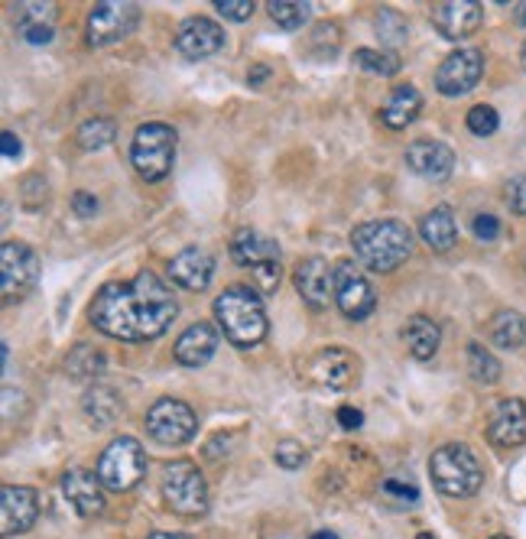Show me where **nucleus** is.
<instances>
[{
  "instance_id": "obj_17",
  "label": "nucleus",
  "mask_w": 526,
  "mask_h": 539,
  "mask_svg": "<svg viewBox=\"0 0 526 539\" xmlns=\"http://www.w3.org/2000/svg\"><path fill=\"white\" fill-rule=\"evenodd\" d=\"M484 20V7L478 0H445V4L432 7V23L445 39H468L478 33Z\"/></svg>"
},
{
  "instance_id": "obj_10",
  "label": "nucleus",
  "mask_w": 526,
  "mask_h": 539,
  "mask_svg": "<svg viewBox=\"0 0 526 539\" xmlns=\"http://www.w3.org/2000/svg\"><path fill=\"white\" fill-rule=\"evenodd\" d=\"M335 302L345 319L364 322L367 315L377 309L374 286L367 283V276L351 264V260H341L335 264Z\"/></svg>"
},
{
  "instance_id": "obj_36",
  "label": "nucleus",
  "mask_w": 526,
  "mask_h": 539,
  "mask_svg": "<svg viewBox=\"0 0 526 539\" xmlns=\"http://www.w3.org/2000/svg\"><path fill=\"white\" fill-rule=\"evenodd\" d=\"M380 488H384V494H390V497H397V501H406V504H416L419 501V488L413 481H403V478H387L384 484H380Z\"/></svg>"
},
{
  "instance_id": "obj_30",
  "label": "nucleus",
  "mask_w": 526,
  "mask_h": 539,
  "mask_svg": "<svg viewBox=\"0 0 526 539\" xmlns=\"http://www.w3.org/2000/svg\"><path fill=\"white\" fill-rule=\"evenodd\" d=\"M267 10H270V20L276 26H283L286 33L302 30V23L309 20V4H302V0H270Z\"/></svg>"
},
{
  "instance_id": "obj_16",
  "label": "nucleus",
  "mask_w": 526,
  "mask_h": 539,
  "mask_svg": "<svg viewBox=\"0 0 526 539\" xmlns=\"http://www.w3.org/2000/svg\"><path fill=\"white\" fill-rule=\"evenodd\" d=\"M39 517V494L33 488H13L7 484L0 491V533L13 536V533H26Z\"/></svg>"
},
{
  "instance_id": "obj_49",
  "label": "nucleus",
  "mask_w": 526,
  "mask_h": 539,
  "mask_svg": "<svg viewBox=\"0 0 526 539\" xmlns=\"http://www.w3.org/2000/svg\"><path fill=\"white\" fill-rule=\"evenodd\" d=\"M491 539H510V536H491Z\"/></svg>"
},
{
  "instance_id": "obj_31",
  "label": "nucleus",
  "mask_w": 526,
  "mask_h": 539,
  "mask_svg": "<svg viewBox=\"0 0 526 539\" xmlns=\"http://www.w3.org/2000/svg\"><path fill=\"white\" fill-rule=\"evenodd\" d=\"M85 413L95 419L98 426H108V423H114V419H117V413H121V400H117L111 390L95 387L85 397Z\"/></svg>"
},
{
  "instance_id": "obj_20",
  "label": "nucleus",
  "mask_w": 526,
  "mask_h": 539,
  "mask_svg": "<svg viewBox=\"0 0 526 539\" xmlns=\"http://www.w3.org/2000/svg\"><path fill=\"white\" fill-rule=\"evenodd\" d=\"M406 166L429 182H445L455 169V153L439 140H416L406 147Z\"/></svg>"
},
{
  "instance_id": "obj_33",
  "label": "nucleus",
  "mask_w": 526,
  "mask_h": 539,
  "mask_svg": "<svg viewBox=\"0 0 526 539\" xmlns=\"http://www.w3.org/2000/svg\"><path fill=\"white\" fill-rule=\"evenodd\" d=\"M465 124L475 137H491V134H497V127H501V117H497L491 104H475V108L468 111Z\"/></svg>"
},
{
  "instance_id": "obj_12",
  "label": "nucleus",
  "mask_w": 526,
  "mask_h": 539,
  "mask_svg": "<svg viewBox=\"0 0 526 539\" xmlns=\"http://www.w3.org/2000/svg\"><path fill=\"white\" fill-rule=\"evenodd\" d=\"M481 75H484V56H481V52L478 49H458L439 65L436 88H439V95H445V98H462L481 82Z\"/></svg>"
},
{
  "instance_id": "obj_8",
  "label": "nucleus",
  "mask_w": 526,
  "mask_h": 539,
  "mask_svg": "<svg viewBox=\"0 0 526 539\" xmlns=\"http://www.w3.org/2000/svg\"><path fill=\"white\" fill-rule=\"evenodd\" d=\"M195 429H199V416L192 413L189 403H182L176 397L156 400L147 410V432L160 445H186Z\"/></svg>"
},
{
  "instance_id": "obj_27",
  "label": "nucleus",
  "mask_w": 526,
  "mask_h": 539,
  "mask_svg": "<svg viewBox=\"0 0 526 539\" xmlns=\"http://www.w3.org/2000/svg\"><path fill=\"white\" fill-rule=\"evenodd\" d=\"M491 341L497 348H504V351L523 348L526 345V319L514 309L497 312L491 319Z\"/></svg>"
},
{
  "instance_id": "obj_24",
  "label": "nucleus",
  "mask_w": 526,
  "mask_h": 539,
  "mask_svg": "<svg viewBox=\"0 0 526 539\" xmlns=\"http://www.w3.org/2000/svg\"><path fill=\"white\" fill-rule=\"evenodd\" d=\"M419 234H423V241L429 251H436V254H445V251H452L455 241H458V221L452 215V208L449 205H436L432 212L419 221Z\"/></svg>"
},
{
  "instance_id": "obj_38",
  "label": "nucleus",
  "mask_w": 526,
  "mask_h": 539,
  "mask_svg": "<svg viewBox=\"0 0 526 539\" xmlns=\"http://www.w3.org/2000/svg\"><path fill=\"white\" fill-rule=\"evenodd\" d=\"M56 20V4H23L20 23H49Z\"/></svg>"
},
{
  "instance_id": "obj_42",
  "label": "nucleus",
  "mask_w": 526,
  "mask_h": 539,
  "mask_svg": "<svg viewBox=\"0 0 526 539\" xmlns=\"http://www.w3.org/2000/svg\"><path fill=\"white\" fill-rule=\"evenodd\" d=\"M338 423L345 426V429H361L364 426V413L354 410V406H341V410H338Z\"/></svg>"
},
{
  "instance_id": "obj_3",
  "label": "nucleus",
  "mask_w": 526,
  "mask_h": 539,
  "mask_svg": "<svg viewBox=\"0 0 526 539\" xmlns=\"http://www.w3.org/2000/svg\"><path fill=\"white\" fill-rule=\"evenodd\" d=\"M215 319L234 348H257L267 338V312L251 286H228L215 299Z\"/></svg>"
},
{
  "instance_id": "obj_40",
  "label": "nucleus",
  "mask_w": 526,
  "mask_h": 539,
  "mask_svg": "<svg viewBox=\"0 0 526 539\" xmlns=\"http://www.w3.org/2000/svg\"><path fill=\"white\" fill-rule=\"evenodd\" d=\"M20 26V36L26 43H49L52 39V26L49 23H17Z\"/></svg>"
},
{
  "instance_id": "obj_6",
  "label": "nucleus",
  "mask_w": 526,
  "mask_h": 539,
  "mask_svg": "<svg viewBox=\"0 0 526 539\" xmlns=\"http://www.w3.org/2000/svg\"><path fill=\"white\" fill-rule=\"evenodd\" d=\"M163 501L179 517H202L208 510V484L202 478L199 465L173 462L163 475Z\"/></svg>"
},
{
  "instance_id": "obj_9",
  "label": "nucleus",
  "mask_w": 526,
  "mask_h": 539,
  "mask_svg": "<svg viewBox=\"0 0 526 539\" xmlns=\"http://www.w3.org/2000/svg\"><path fill=\"white\" fill-rule=\"evenodd\" d=\"M39 280V257L20 241H4L0 247V293L7 302L23 299Z\"/></svg>"
},
{
  "instance_id": "obj_26",
  "label": "nucleus",
  "mask_w": 526,
  "mask_h": 539,
  "mask_svg": "<svg viewBox=\"0 0 526 539\" xmlns=\"http://www.w3.org/2000/svg\"><path fill=\"white\" fill-rule=\"evenodd\" d=\"M403 345L413 354L416 361H429L436 358V351L442 345V328L429 319V315H413L410 322L403 325Z\"/></svg>"
},
{
  "instance_id": "obj_22",
  "label": "nucleus",
  "mask_w": 526,
  "mask_h": 539,
  "mask_svg": "<svg viewBox=\"0 0 526 539\" xmlns=\"http://www.w3.org/2000/svg\"><path fill=\"white\" fill-rule=\"evenodd\" d=\"M231 257L234 264L244 270H257L263 264H280V244L254 228H241L231 238Z\"/></svg>"
},
{
  "instance_id": "obj_39",
  "label": "nucleus",
  "mask_w": 526,
  "mask_h": 539,
  "mask_svg": "<svg viewBox=\"0 0 526 539\" xmlns=\"http://www.w3.org/2000/svg\"><path fill=\"white\" fill-rule=\"evenodd\" d=\"M475 238L478 241H497V234H501V221L497 215H475Z\"/></svg>"
},
{
  "instance_id": "obj_41",
  "label": "nucleus",
  "mask_w": 526,
  "mask_h": 539,
  "mask_svg": "<svg viewBox=\"0 0 526 539\" xmlns=\"http://www.w3.org/2000/svg\"><path fill=\"white\" fill-rule=\"evenodd\" d=\"M72 205H75V212L82 215V218H91L98 212V199L95 195H88V192H75L72 195Z\"/></svg>"
},
{
  "instance_id": "obj_45",
  "label": "nucleus",
  "mask_w": 526,
  "mask_h": 539,
  "mask_svg": "<svg viewBox=\"0 0 526 539\" xmlns=\"http://www.w3.org/2000/svg\"><path fill=\"white\" fill-rule=\"evenodd\" d=\"M309 539H338V536L332 530H319V533H312Z\"/></svg>"
},
{
  "instance_id": "obj_43",
  "label": "nucleus",
  "mask_w": 526,
  "mask_h": 539,
  "mask_svg": "<svg viewBox=\"0 0 526 539\" xmlns=\"http://www.w3.org/2000/svg\"><path fill=\"white\" fill-rule=\"evenodd\" d=\"M0 150H4V160H17L20 156V140L17 134H10V130H4V137H0Z\"/></svg>"
},
{
  "instance_id": "obj_7",
  "label": "nucleus",
  "mask_w": 526,
  "mask_h": 539,
  "mask_svg": "<svg viewBox=\"0 0 526 539\" xmlns=\"http://www.w3.org/2000/svg\"><path fill=\"white\" fill-rule=\"evenodd\" d=\"M143 475H147V455H143L137 439L121 436L104 449L101 462H98V478L108 491L121 494V491L137 488Z\"/></svg>"
},
{
  "instance_id": "obj_1",
  "label": "nucleus",
  "mask_w": 526,
  "mask_h": 539,
  "mask_svg": "<svg viewBox=\"0 0 526 539\" xmlns=\"http://www.w3.org/2000/svg\"><path fill=\"white\" fill-rule=\"evenodd\" d=\"M179 302L160 276L143 270L127 283H108L91 302V325L121 341L160 338L173 325Z\"/></svg>"
},
{
  "instance_id": "obj_32",
  "label": "nucleus",
  "mask_w": 526,
  "mask_h": 539,
  "mask_svg": "<svg viewBox=\"0 0 526 539\" xmlns=\"http://www.w3.org/2000/svg\"><path fill=\"white\" fill-rule=\"evenodd\" d=\"M354 62H358L361 69L374 72V75H384V78L400 72V59L390 56V52H380V49H358L354 52Z\"/></svg>"
},
{
  "instance_id": "obj_14",
  "label": "nucleus",
  "mask_w": 526,
  "mask_h": 539,
  "mask_svg": "<svg viewBox=\"0 0 526 539\" xmlns=\"http://www.w3.org/2000/svg\"><path fill=\"white\" fill-rule=\"evenodd\" d=\"M296 289L312 309H325L335 299V267L325 257H306L296 264Z\"/></svg>"
},
{
  "instance_id": "obj_4",
  "label": "nucleus",
  "mask_w": 526,
  "mask_h": 539,
  "mask_svg": "<svg viewBox=\"0 0 526 539\" xmlns=\"http://www.w3.org/2000/svg\"><path fill=\"white\" fill-rule=\"evenodd\" d=\"M429 475L445 497H458V501L462 497H475L484 484V468L465 442H449L432 452Z\"/></svg>"
},
{
  "instance_id": "obj_18",
  "label": "nucleus",
  "mask_w": 526,
  "mask_h": 539,
  "mask_svg": "<svg viewBox=\"0 0 526 539\" xmlns=\"http://www.w3.org/2000/svg\"><path fill=\"white\" fill-rule=\"evenodd\" d=\"M221 46H225V33H221V26L215 20H208V17L182 20L179 33H176V49L186 59H192V62L208 59V56H215Z\"/></svg>"
},
{
  "instance_id": "obj_44",
  "label": "nucleus",
  "mask_w": 526,
  "mask_h": 539,
  "mask_svg": "<svg viewBox=\"0 0 526 539\" xmlns=\"http://www.w3.org/2000/svg\"><path fill=\"white\" fill-rule=\"evenodd\" d=\"M150 539H189V536H182V533H150Z\"/></svg>"
},
{
  "instance_id": "obj_19",
  "label": "nucleus",
  "mask_w": 526,
  "mask_h": 539,
  "mask_svg": "<svg viewBox=\"0 0 526 539\" xmlns=\"http://www.w3.org/2000/svg\"><path fill=\"white\" fill-rule=\"evenodd\" d=\"M104 484L98 475H91V471L85 468H69L62 475V494L65 501H69L75 507L78 517H98L104 510Z\"/></svg>"
},
{
  "instance_id": "obj_29",
  "label": "nucleus",
  "mask_w": 526,
  "mask_h": 539,
  "mask_svg": "<svg viewBox=\"0 0 526 539\" xmlns=\"http://www.w3.org/2000/svg\"><path fill=\"white\" fill-rule=\"evenodd\" d=\"M114 137H117V127H114V121H108V117H95V121H85L82 127H78V134H75L78 147L88 150V153H91V150L111 147Z\"/></svg>"
},
{
  "instance_id": "obj_35",
  "label": "nucleus",
  "mask_w": 526,
  "mask_h": 539,
  "mask_svg": "<svg viewBox=\"0 0 526 539\" xmlns=\"http://www.w3.org/2000/svg\"><path fill=\"white\" fill-rule=\"evenodd\" d=\"M215 7L218 13L225 20H234V23H244V20H251L254 17V0H215Z\"/></svg>"
},
{
  "instance_id": "obj_34",
  "label": "nucleus",
  "mask_w": 526,
  "mask_h": 539,
  "mask_svg": "<svg viewBox=\"0 0 526 539\" xmlns=\"http://www.w3.org/2000/svg\"><path fill=\"white\" fill-rule=\"evenodd\" d=\"M273 458H276V465L280 468H286V471H299L302 465H306V458H309V452L302 449V442H293V439H283L280 445H276V452H273Z\"/></svg>"
},
{
  "instance_id": "obj_23",
  "label": "nucleus",
  "mask_w": 526,
  "mask_h": 539,
  "mask_svg": "<svg viewBox=\"0 0 526 539\" xmlns=\"http://www.w3.org/2000/svg\"><path fill=\"white\" fill-rule=\"evenodd\" d=\"M215 351H218V332L208 322H195L189 325L186 332H182L176 338V361L182 367H202L215 358Z\"/></svg>"
},
{
  "instance_id": "obj_46",
  "label": "nucleus",
  "mask_w": 526,
  "mask_h": 539,
  "mask_svg": "<svg viewBox=\"0 0 526 539\" xmlns=\"http://www.w3.org/2000/svg\"><path fill=\"white\" fill-rule=\"evenodd\" d=\"M517 23L526 26V4H517Z\"/></svg>"
},
{
  "instance_id": "obj_2",
  "label": "nucleus",
  "mask_w": 526,
  "mask_h": 539,
  "mask_svg": "<svg viewBox=\"0 0 526 539\" xmlns=\"http://www.w3.org/2000/svg\"><path fill=\"white\" fill-rule=\"evenodd\" d=\"M351 247L367 270L390 273L413 254V231L397 218L364 221L351 231Z\"/></svg>"
},
{
  "instance_id": "obj_25",
  "label": "nucleus",
  "mask_w": 526,
  "mask_h": 539,
  "mask_svg": "<svg viewBox=\"0 0 526 539\" xmlns=\"http://www.w3.org/2000/svg\"><path fill=\"white\" fill-rule=\"evenodd\" d=\"M419 111H423V95L413 85H397L384 101V108H380V121L390 130H403L416 121Z\"/></svg>"
},
{
  "instance_id": "obj_28",
  "label": "nucleus",
  "mask_w": 526,
  "mask_h": 539,
  "mask_svg": "<svg viewBox=\"0 0 526 539\" xmlns=\"http://www.w3.org/2000/svg\"><path fill=\"white\" fill-rule=\"evenodd\" d=\"M468 371L478 384H497V380H501V361H497L481 341H471L468 345Z\"/></svg>"
},
{
  "instance_id": "obj_5",
  "label": "nucleus",
  "mask_w": 526,
  "mask_h": 539,
  "mask_svg": "<svg viewBox=\"0 0 526 539\" xmlns=\"http://www.w3.org/2000/svg\"><path fill=\"white\" fill-rule=\"evenodd\" d=\"M130 163L147 182H160L176 163V130L169 124H143L130 143Z\"/></svg>"
},
{
  "instance_id": "obj_15",
  "label": "nucleus",
  "mask_w": 526,
  "mask_h": 539,
  "mask_svg": "<svg viewBox=\"0 0 526 539\" xmlns=\"http://www.w3.org/2000/svg\"><path fill=\"white\" fill-rule=\"evenodd\" d=\"M488 442L494 449H517L526 442V403L520 397H507L491 410Z\"/></svg>"
},
{
  "instance_id": "obj_48",
  "label": "nucleus",
  "mask_w": 526,
  "mask_h": 539,
  "mask_svg": "<svg viewBox=\"0 0 526 539\" xmlns=\"http://www.w3.org/2000/svg\"><path fill=\"white\" fill-rule=\"evenodd\" d=\"M416 539H436V536H432V533H419Z\"/></svg>"
},
{
  "instance_id": "obj_21",
  "label": "nucleus",
  "mask_w": 526,
  "mask_h": 539,
  "mask_svg": "<svg viewBox=\"0 0 526 539\" xmlns=\"http://www.w3.org/2000/svg\"><path fill=\"white\" fill-rule=\"evenodd\" d=\"M215 276V257L202 247H186L182 254L169 260V280L189 293H202Z\"/></svg>"
},
{
  "instance_id": "obj_11",
  "label": "nucleus",
  "mask_w": 526,
  "mask_h": 539,
  "mask_svg": "<svg viewBox=\"0 0 526 539\" xmlns=\"http://www.w3.org/2000/svg\"><path fill=\"white\" fill-rule=\"evenodd\" d=\"M140 23V7L137 4H117V0H104L95 4L88 13V43L91 46H111L117 39L134 33Z\"/></svg>"
},
{
  "instance_id": "obj_13",
  "label": "nucleus",
  "mask_w": 526,
  "mask_h": 539,
  "mask_svg": "<svg viewBox=\"0 0 526 539\" xmlns=\"http://www.w3.org/2000/svg\"><path fill=\"white\" fill-rule=\"evenodd\" d=\"M309 374H312L315 384H322L328 390H348V387L358 384L361 361L345 348H322L309 361Z\"/></svg>"
},
{
  "instance_id": "obj_47",
  "label": "nucleus",
  "mask_w": 526,
  "mask_h": 539,
  "mask_svg": "<svg viewBox=\"0 0 526 539\" xmlns=\"http://www.w3.org/2000/svg\"><path fill=\"white\" fill-rule=\"evenodd\" d=\"M520 62H523V69H526V43H523V52H520Z\"/></svg>"
},
{
  "instance_id": "obj_37",
  "label": "nucleus",
  "mask_w": 526,
  "mask_h": 539,
  "mask_svg": "<svg viewBox=\"0 0 526 539\" xmlns=\"http://www.w3.org/2000/svg\"><path fill=\"white\" fill-rule=\"evenodd\" d=\"M504 199H507V205H510V212L526 218V176H517V179L507 182Z\"/></svg>"
}]
</instances>
